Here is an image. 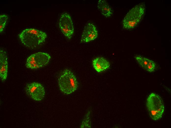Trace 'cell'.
Masks as SVG:
<instances>
[{"label":"cell","mask_w":171,"mask_h":128,"mask_svg":"<svg viewBox=\"0 0 171 128\" xmlns=\"http://www.w3.org/2000/svg\"><path fill=\"white\" fill-rule=\"evenodd\" d=\"M89 113H87L83 121L81 128H90Z\"/></svg>","instance_id":"cell-14"},{"label":"cell","mask_w":171,"mask_h":128,"mask_svg":"<svg viewBox=\"0 0 171 128\" xmlns=\"http://www.w3.org/2000/svg\"><path fill=\"white\" fill-rule=\"evenodd\" d=\"M145 11V4H138L130 10L122 21L123 28L130 30L135 27L139 24L144 16Z\"/></svg>","instance_id":"cell-2"},{"label":"cell","mask_w":171,"mask_h":128,"mask_svg":"<svg viewBox=\"0 0 171 128\" xmlns=\"http://www.w3.org/2000/svg\"><path fill=\"white\" fill-rule=\"evenodd\" d=\"M97 7L99 10L106 17L110 16L112 14V9L106 0H99Z\"/></svg>","instance_id":"cell-11"},{"label":"cell","mask_w":171,"mask_h":128,"mask_svg":"<svg viewBox=\"0 0 171 128\" xmlns=\"http://www.w3.org/2000/svg\"><path fill=\"white\" fill-rule=\"evenodd\" d=\"M135 58L142 67L145 69L146 66L150 60L139 55L136 56Z\"/></svg>","instance_id":"cell-12"},{"label":"cell","mask_w":171,"mask_h":128,"mask_svg":"<svg viewBox=\"0 0 171 128\" xmlns=\"http://www.w3.org/2000/svg\"><path fill=\"white\" fill-rule=\"evenodd\" d=\"M98 36V31L93 24L87 23L85 27L81 39L82 43H86L94 40Z\"/></svg>","instance_id":"cell-8"},{"label":"cell","mask_w":171,"mask_h":128,"mask_svg":"<svg viewBox=\"0 0 171 128\" xmlns=\"http://www.w3.org/2000/svg\"><path fill=\"white\" fill-rule=\"evenodd\" d=\"M59 27L65 36L70 39L74 32L72 21L70 16L65 13L61 15L59 21Z\"/></svg>","instance_id":"cell-7"},{"label":"cell","mask_w":171,"mask_h":128,"mask_svg":"<svg viewBox=\"0 0 171 128\" xmlns=\"http://www.w3.org/2000/svg\"><path fill=\"white\" fill-rule=\"evenodd\" d=\"M146 106L149 116L153 120L157 121L162 117L164 106L159 96L154 93L150 94L147 99Z\"/></svg>","instance_id":"cell-4"},{"label":"cell","mask_w":171,"mask_h":128,"mask_svg":"<svg viewBox=\"0 0 171 128\" xmlns=\"http://www.w3.org/2000/svg\"><path fill=\"white\" fill-rule=\"evenodd\" d=\"M8 56L6 52L3 49L0 50V77L4 82L6 79L8 72Z\"/></svg>","instance_id":"cell-9"},{"label":"cell","mask_w":171,"mask_h":128,"mask_svg":"<svg viewBox=\"0 0 171 128\" xmlns=\"http://www.w3.org/2000/svg\"><path fill=\"white\" fill-rule=\"evenodd\" d=\"M8 18V16L6 15L3 14L0 15V32L3 31Z\"/></svg>","instance_id":"cell-13"},{"label":"cell","mask_w":171,"mask_h":128,"mask_svg":"<svg viewBox=\"0 0 171 128\" xmlns=\"http://www.w3.org/2000/svg\"><path fill=\"white\" fill-rule=\"evenodd\" d=\"M26 94L32 99L36 101H39L44 98L45 90L40 83L34 82L27 84L25 88Z\"/></svg>","instance_id":"cell-6"},{"label":"cell","mask_w":171,"mask_h":128,"mask_svg":"<svg viewBox=\"0 0 171 128\" xmlns=\"http://www.w3.org/2000/svg\"><path fill=\"white\" fill-rule=\"evenodd\" d=\"M21 42L28 48H34L43 43L47 37L45 32L32 28L25 29L18 35Z\"/></svg>","instance_id":"cell-1"},{"label":"cell","mask_w":171,"mask_h":128,"mask_svg":"<svg viewBox=\"0 0 171 128\" xmlns=\"http://www.w3.org/2000/svg\"><path fill=\"white\" fill-rule=\"evenodd\" d=\"M51 58L50 56L47 53L43 52L36 53L28 58L26 66L29 69H37L47 64Z\"/></svg>","instance_id":"cell-5"},{"label":"cell","mask_w":171,"mask_h":128,"mask_svg":"<svg viewBox=\"0 0 171 128\" xmlns=\"http://www.w3.org/2000/svg\"><path fill=\"white\" fill-rule=\"evenodd\" d=\"M92 65L95 70L100 72L108 69L110 66V64L105 58L98 57L93 60Z\"/></svg>","instance_id":"cell-10"},{"label":"cell","mask_w":171,"mask_h":128,"mask_svg":"<svg viewBox=\"0 0 171 128\" xmlns=\"http://www.w3.org/2000/svg\"><path fill=\"white\" fill-rule=\"evenodd\" d=\"M58 83L60 89L64 94L68 95L75 91L78 83L73 73L70 70H64L59 76Z\"/></svg>","instance_id":"cell-3"},{"label":"cell","mask_w":171,"mask_h":128,"mask_svg":"<svg viewBox=\"0 0 171 128\" xmlns=\"http://www.w3.org/2000/svg\"><path fill=\"white\" fill-rule=\"evenodd\" d=\"M156 67L155 63L152 60H150L146 66L145 69L149 72H152L154 70Z\"/></svg>","instance_id":"cell-15"}]
</instances>
